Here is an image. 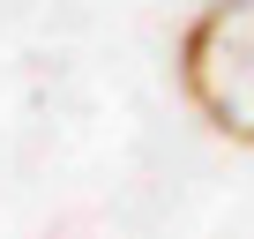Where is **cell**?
Returning <instances> with one entry per match:
<instances>
[{"mask_svg": "<svg viewBox=\"0 0 254 239\" xmlns=\"http://www.w3.org/2000/svg\"><path fill=\"white\" fill-rule=\"evenodd\" d=\"M172 67L202 127L254 150V0H202L180 30Z\"/></svg>", "mask_w": 254, "mask_h": 239, "instance_id": "6da1fadb", "label": "cell"}]
</instances>
